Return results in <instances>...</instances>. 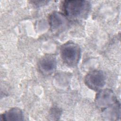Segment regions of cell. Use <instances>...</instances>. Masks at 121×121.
Wrapping results in <instances>:
<instances>
[{"label":"cell","mask_w":121,"mask_h":121,"mask_svg":"<svg viewBox=\"0 0 121 121\" xmlns=\"http://www.w3.org/2000/svg\"><path fill=\"white\" fill-rule=\"evenodd\" d=\"M106 77L104 72L99 70H95L88 73L85 78L86 86L94 91H99L105 84Z\"/></svg>","instance_id":"3957f363"},{"label":"cell","mask_w":121,"mask_h":121,"mask_svg":"<svg viewBox=\"0 0 121 121\" xmlns=\"http://www.w3.org/2000/svg\"><path fill=\"white\" fill-rule=\"evenodd\" d=\"M90 9V3L86 0H64L61 4L62 13L67 19L73 21L86 18Z\"/></svg>","instance_id":"6da1fadb"},{"label":"cell","mask_w":121,"mask_h":121,"mask_svg":"<svg viewBox=\"0 0 121 121\" xmlns=\"http://www.w3.org/2000/svg\"><path fill=\"white\" fill-rule=\"evenodd\" d=\"M117 102L112 91L110 90H104L100 91L96 97V103L101 107L109 106V105Z\"/></svg>","instance_id":"8992f818"},{"label":"cell","mask_w":121,"mask_h":121,"mask_svg":"<svg viewBox=\"0 0 121 121\" xmlns=\"http://www.w3.org/2000/svg\"><path fill=\"white\" fill-rule=\"evenodd\" d=\"M56 59L53 54H46L42 57L37 64L39 71L45 76L53 73L56 69Z\"/></svg>","instance_id":"277c9868"},{"label":"cell","mask_w":121,"mask_h":121,"mask_svg":"<svg viewBox=\"0 0 121 121\" xmlns=\"http://www.w3.org/2000/svg\"><path fill=\"white\" fill-rule=\"evenodd\" d=\"M1 120L2 121H22L24 116L23 112L18 108H13L0 115Z\"/></svg>","instance_id":"52a82bcc"},{"label":"cell","mask_w":121,"mask_h":121,"mask_svg":"<svg viewBox=\"0 0 121 121\" xmlns=\"http://www.w3.org/2000/svg\"><path fill=\"white\" fill-rule=\"evenodd\" d=\"M48 20L51 29L55 31L61 30L68 23L67 18L62 13L56 11L49 15Z\"/></svg>","instance_id":"5b68a950"},{"label":"cell","mask_w":121,"mask_h":121,"mask_svg":"<svg viewBox=\"0 0 121 121\" xmlns=\"http://www.w3.org/2000/svg\"><path fill=\"white\" fill-rule=\"evenodd\" d=\"M60 56L63 62L69 66L77 65L80 58L81 50L79 46L72 42H68L60 48Z\"/></svg>","instance_id":"7a4b0ae2"},{"label":"cell","mask_w":121,"mask_h":121,"mask_svg":"<svg viewBox=\"0 0 121 121\" xmlns=\"http://www.w3.org/2000/svg\"><path fill=\"white\" fill-rule=\"evenodd\" d=\"M33 2V3H34L35 5H37V6H41L42 4H44L46 2H48V1H32Z\"/></svg>","instance_id":"ba28073f"}]
</instances>
